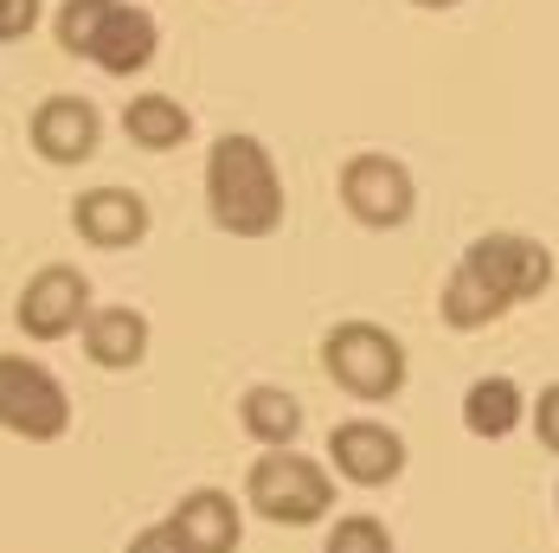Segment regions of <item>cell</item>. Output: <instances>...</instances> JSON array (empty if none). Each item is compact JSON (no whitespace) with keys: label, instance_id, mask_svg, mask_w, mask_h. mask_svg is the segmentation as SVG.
I'll return each mask as SVG.
<instances>
[{"label":"cell","instance_id":"1","mask_svg":"<svg viewBox=\"0 0 559 553\" xmlns=\"http://www.w3.org/2000/svg\"><path fill=\"white\" fill-rule=\"evenodd\" d=\"M554 290V251L527 232H483L469 238V251L456 258V271L444 283V329L476 334L489 322H502L508 309L534 303Z\"/></svg>","mask_w":559,"mask_h":553},{"label":"cell","instance_id":"2","mask_svg":"<svg viewBox=\"0 0 559 553\" xmlns=\"http://www.w3.org/2000/svg\"><path fill=\"white\" fill-rule=\"evenodd\" d=\"M206 207L231 238H271L283 225V174L258 136H219L206 155Z\"/></svg>","mask_w":559,"mask_h":553},{"label":"cell","instance_id":"3","mask_svg":"<svg viewBox=\"0 0 559 553\" xmlns=\"http://www.w3.org/2000/svg\"><path fill=\"white\" fill-rule=\"evenodd\" d=\"M58 46L71 58H91L104 78H135L162 52V26L148 7L129 0H58Z\"/></svg>","mask_w":559,"mask_h":553},{"label":"cell","instance_id":"4","mask_svg":"<svg viewBox=\"0 0 559 553\" xmlns=\"http://www.w3.org/2000/svg\"><path fill=\"white\" fill-rule=\"evenodd\" d=\"M245 496H251V508L264 521H277V528H316L335 508V476L316 457H302L296 444H277V450H264L251 463Z\"/></svg>","mask_w":559,"mask_h":553},{"label":"cell","instance_id":"5","mask_svg":"<svg viewBox=\"0 0 559 553\" xmlns=\"http://www.w3.org/2000/svg\"><path fill=\"white\" fill-rule=\"evenodd\" d=\"M322 367H329V380L341 392H354V399H367V405H380L392 392L405 387V341L380 322H335V329L322 334Z\"/></svg>","mask_w":559,"mask_h":553},{"label":"cell","instance_id":"6","mask_svg":"<svg viewBox=\"0 0 559 553\" xmlns=\"http://www.w3.org/2000/svg\"><path fill=\"white\" fill-rule=\"evenodd\" d=\"M0 425L26 444H52L71 432V392L58 387L52 367L26 354H0Z\"/></svg>","mask_w":559,"mask_h":553},{"label":"cell","instance_id":"7","mask_svg":"<svg viewBox=\"0 0 559 553\" xmlns=\"http://www.w3.org/2000/svg\"><path fill=\"white\" fill-rule=\"evenodd\" d=\"M341 207L367 232H399L412 220V207H418V180H412V167L399 155H380V149L347 155L341 162Z\"/></svg>","mask_w":559,"mask_h":553},{"label":"cell","instance_id":"8","mask_svg":"<svg viewBox=\"0 0 559 553\" xmlns=\"http://www.w3.org/2000/svg\"><path fill=\"white\" fill-rule=\"evenodd\" d=\"M13 322L33 334V341H64L91 322V276L78 264H46V271L26 276L20 303H13Z\"/></svg>","mask_w":559,"mask_h":553},{"label":"cell","instance_id":"9","mask_svg":"<svg viewBox=\"0 0 559 553\" xmlns=\"http://www.w3.org/2000/svg\"><path fill=\"white\" fill-rule=\"evenodd\" d=\"M26 142H33V155H39V162H58V167L91 162V155H97V142H104V110H97L91 97L58 91V97H46V104L33 110Z\"/></svg>","mask_w":559,"mask_h":553},{"label":"cell","instance_id":"10","mask_svg":"<svg viewBox=\"0 0 559 553\" xmlns=\"http://www.w3.org/2000/svg\"><path fill=\"white\" fill-rule=\"evenodd\" d=\"M329 457H335V470L347 483H360V490H386L399 483V470H405V438L380 425V419H347L329 432Z\"/></svg>","mask_w":559,"mask_h":553},{"label":"cell","instance_id":"11","mask_svg":"<svg viewBox=\"0 0 559 553\" xmlns=\"http://www.w3.org/2000/svg\"><path fill=\"white\" fill-rule=\"evenodd\" d=\"M71 225H78V238L97 245V251H129V245L148 238V200L129 193V187H91V193H78Z\"/></svg>","mask_w":559,"mask_h":553},{"label":"cell","instance_id":"12","mask_svg":"<svg viewBox=\"0 0 559 553\" xmlns=\"http://www.w3.org/2000/svg\"><path fill=\"white\" fill-rule=\"evenodd\" d=\"M168 528L187 553H238V541H245V515L225 490H187L174 502Z\"/></svg>","mask_w":559,"mask_h":553},{"label":"cell","instance_id":"13","mask_svg":"<svg viewBox=\"0 0 559 553\" xmlns=\"http://www.w3.org/2000/svg\"><path fill=\"white\" fill-rule=\"evenodd\" d=\"M84 354H91V367H110V374L142 367V354H148V316L129 309V303L91 309V322H84Z\"/></svg>","mask_w":559,"mask_h":553},{"label":"cell","instance_id":"14","mask_svg":"<svg viewBox=\"0 0 559 553\" xmlns=\"http://www.w3.org/2000/svg\"><path fill=\"white\" fill-rule=\"evenodd\" d=\"M122 136L135 142V149H148V155H168L180 149L187 136H193V110L168 97V91H142V97H129V110H122Z\"/></svg>","mask_w":559,"mask_h":553},{"label":"cell","instance_id":"15","mask_svg":"<svg viewBox=\"0 0 559 553\" xmlns=\"http://www.w3.org/2000/svg\"><path fill=\"white\" fill-rule=\"evenodd\" d=\"M521 419H527V399H521V387H514L508 374L469 380V392H463V425H469V438H508Z\"/></svg>","mask_w":559,"mask_h":553},{"label":"cell","instance_id":"16","mask_svg":"<svg viewBox=\"0 0 559 553\" xmlns=\"http://www.w3.org/2000/svg\"><path fill=\"white\" fill-rule=\"evenodd\" d=\"M238 425L264 444V450H277V444L302 438V405H296L283 387H251L245 399H238Z\"/></svg>","mask_w":559,"mask_h":553},{"label":"cell","instance_id":"17","mask_svg":"<svg viewBox=\"0 0 559 553\" xmlns=\"http://www.w3.org/2000/svg\"><path fill=\"white\" fill-rule=\"evenodd\" d=\"M322 553H392V534L380 515H341L329 528V541H322Z\"/></svg>","mask_w":559,"mask_h":553},{"label":"cell","instance_id":"18","mask_svg":"<svg viewBox=\"0 0 559 553\" xmlns=\"http://www.w3.org/2000/svg\"><path fill=\"white\" fill-rule=\"evenodd\" d=\"M527 419H534V438L559 457V380H554V387H540V399H534V412H527Z\"/></svg>","mask_w":559,"mask_h":553},{"label":"cell","instance_id":"19","mask_svg":"<svg viewBox=\"0 0 559 553\" xmlns=\"http://www.w3.org/2000/svg\"><path fill=\"white\" fill-rule=\"evenodd\" d=\"M33 26H39V0H0V39L7 46H20Z\"/></svg>","mask_w":559,"mask_h":553},{"label":"cell","instance_id":"20","mask_svg":"<svg viewBox=\"0 0 559 553\" xmlns=\"http://www.w3.org/2000/svg\"><path fill=\"white\" fill-rule=\"evenodd\" d=\"M129 553H187L180 541H174V528L162 521V528H142L135 541H129Z\"/></svg>","mask_w":559,"mask_h":553},{"label":"cell","instance_id":"21","mask_svg":"<svg viewBox=\"0 0 559 553\" xmlns=\"http://www.w3.org/2000/svg\"><path fill=\"white\" fill-rule=\"evenodd\" d=\"M412 7H425V13H444V7H463V0H412Z\"/></svg>","mask_w":559,"mask_h":553}]
</instances>
